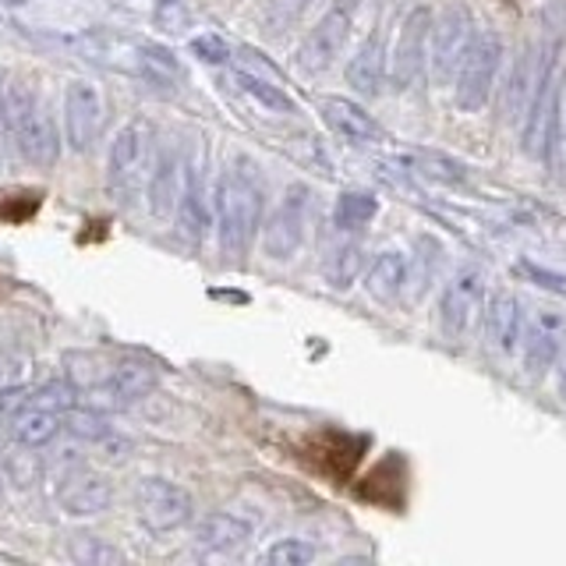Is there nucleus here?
<instances>
[{
	"instance_id": "nucleus-1",
	"label": "nucleus",
	"mask_w": 566,
	"mask_h": 566,
	"mask_svg": "<svg viewBox=\"0 0 566 566\" xmlns=\"http://www.w3.org/2000/svg\"><path fill=\"white\" fill-rule=\"evenodd\" d=\"M265 188L252 159H234L212 188V217H217L220 252L230 262H241L262 230Z\"/></svg>"
},
{
	"instance_id": "nucleus-2",
	"label": "nucleus",
	"mask_w": 566,
	"mask_h": 566,
	"mask_svg": "<svg viewBox=\"0 0 566 566\" xmlns=\"http://www.w3.org/2000/svg\"><path fill=\"white\" fill-rule=\"evenodd\" d=\"M4 114H8L11 138L25 164L35 170L57 167L61 132H57V124H53V117L46 114L40 93H35L29 82L4 75Z\"/></svg>"
},
{
	"instance_id": "nucleus-3",
	"label": "nucleus",
	"mask_w": 566,
	"mask_h": 566,
	"mask_svg": "<svg viewBox=\"0 0 566 566\" xmlns=\"http://www.w3.org/2000/svg\"><path fill=\"white\" fill-rule=\"evenodd\" d=\"M156 156V128L149 117H132L114 135L106 153V191L120 206H132L138 195H146V181Z\"/></svg>"
},
{
	"instance_id": "nucleus-4",
	"label": "nucleus",
	"mask_w": 566,
	"mask_h": 566,
	"mask_svg": "<svg viewBox=\"0 0 566 566\" xmlns=\"http://www.w3.org/2000/svg\"><path fill=\"white\" fill-rule=\"evenodd\" d=\"M559 53L548 46L538 67H535V85H531V99L524 111V132H521V146L527 156L548 159L556 149V124H559Z\"/></svg>"
},
{
	"instance_id": "nucleus-5",
	"label": "nucleus",
	"mask_w": 566,
	"mask_h": 566,
	"mask_svg": "<svg viewBox=\"0 0 566 566\" xmlns=\"http://www.w3.org/2000/svg\"><path fill=\"white\" fill-rule=\"evenodd\" d=\"M500 61H503V40L492 29H478L453 75V99L464 114H478L492 99Z\"/></svg>"
},
{
	"instance_id": "nucleus-6",
	"label": "nucleus",
	"mask_w": 566,
	"mask_h": 566,
	"mask_svg": "<svg viewBox=\"0 0 566 566\" xmlns=\"http://www.w3.org/2000/svg\"><path fill=\"white\" fill-rule=\"evenodd\" d=\"M132 500H135V513H138L142 527H149L153 535H170V531H181L195 517L191 492L185 485L170 482V478H159V474L138 478Z\"/></svg>"
},
{
	"instance_id": "nucleus-7",
	"label": "nucleus",
	"mask_w": 566,
	"mask_h": 566,
	"mask_svg": "<svg viewBox=\"0 0 566 566\" xmlns=\"http://www.w3.org/2000/svg\"><path fill=\"white\" fill-rule=\"evenodd\" d=\"M432 8L418 4L403 14L397 46H394V64H389V78L400 93L421 88V82L429 78V43H432Z\"/></svg>"
},
{
	"instance_id": "nucleus-8",
	"label": "nucleus",
	"mask_w": 566,
	"mask_h": 566,
	"mask_svg": "<svg viewBox=\"0 0 566 566\" xmlns=\"http://www.w3.org/2000/svg\"><path fill=\"white\" fill-rule=\"evenodd\" d=\"M308 209H312L308 185H287V191L280 195L276 209L262 223V252L276 262L294 259L301 241H305V230H308Z\"/></svg>"
},
{
	"instance_id": "nucleus-9",
	"label": "nucleus",
	"mask_w": 566,
	"mask_h": 566,
	"mask_svg": "<svg viewBox=\"0 0 566 566\" xmlns=\"http://www.w3.org/2000/svg\"><path fill=\"white\" fill-rule=\"evenodd\" d=\"M474 18L471 11L453 0V4L442 8V14L432 18V43H429V75L447 85L453 82L460 61H464V53L474 40Z\"/></svg>"
},
{
	"instance_id": "nucleus-10",
	"label": "nucleus",
	"mask_w": 566,
	"mask_h": 566,
	"mask_svg": "<svg viewBox=\"0 0 566 566\" xmlns=\"http://www.w3.org/2000/svg\"><path fill=\"white\" fill-rule=\"evenodd\" d=\"M354 29V8L350 4H333L323 18L315 22V29H308V35L301 40L294 64L305 71V75H323L336 64V57L344 53L347 40Z\"/></svg>"
},
{
	"instance_id": "nucleus-11",
	"label": "nucleus",
	"mask_w": 566,
	"mask_h": 566,
	"mask_svg": "<svg viewBox=\"0 0 566 566\" xmlns=\"http://www.w3.org/2000/svg\"><path fill=\"white\" fill-rule=\"evenodd\" d=\"M563 344H566V315L559 308L538 305L524 315L517 354H521V365L531 379H542L545 371L556 365Z\"/></svg>"
},
{
	"instance_id": "nucleus-12",
	"label": "nucleus",
	"mask_w": 566,
	"mask_h": 566,
	"mask_svg": "<svg viewBox=\"0 0 566 566\" xmlns=\"http://www.w3.org/2000/svg\"><path fill=\"white\" fill-rule=\"evenodd\" d=\"M485 305V276L478 265H460L439 294V329L450 340H464L471 323Z\"/></svg>"
},
{
	"instance_id": "nucleus-13",
	"label": "nucleus",
	"mask_w": 566,
	"mask_h": 566,
	"mask_svg": "<svg viewBox=\"0 0 566 566\" xmlns=\"http://www.w3.org/2000/svg\"><path fill=\"white\" fill-rule=\"evenodd\" d=\"M103 132V96L88 78H75L64 88V142L71 153H88Z\"/></svg>"
},
{
	"instance_id": "nucleus-14",
	"label": "nucleus",
	"mask_w": 566,
	"mask_h": 566,
	"mask_svg": "<svg viewBox=\"0 0 566 566\" xmlns=\"http://www.w3.org/2000/svg\"><path fill=\"white\" fill-rule=\"evenodd\" d=\"M185 149L177 142H164L156 146L153 156V170L146 181V202L156 220H174L177 217V202H181V188H185Z\"/></svg>"
},
{
	"instance_id": "nucleus-15",
	"label": "nucleus",
	"mask_w": 566,
	"mask_h": 566,
	"mask_svg": "<svg viewBox=\"0 0 566 566\" xmlns=\"http://www.w3.org/2000/svg\"><path fill=\"white\" fill-rule=\"evenodd\" d=\"M521 329H524V308L510 291L492 294L482 305V336L492 358H513L521 347Z\"/></svg>"
},
{
	"instance_id": "nucleus-16",
	"label": "nucleus",
	"mask_w": 566,
	"mask_h": 566,
	"mask_svg": "<svg viewBox=\"0 0 566 566\" xmlns=\"http://www.w3.org/2000/svg\"><path fill=\"white\" fill-rule=\"evenodd\" d=\"M177 227L188 241H202L209 220H212V206L206 195V159L202 153H191L185 159V188H181V202H177Z\"/></svg>"
},
{
	"instance_id": "nucleus-17",
	"label": "nucleus",
	"mask_w": 566,
	"mask_h": 566,
	"mask_svg": "<svg viewBox=\"0 0 566 566\" xmlns=\"http://www.w3.org/2000/svg\"><path fill=\"white\" fill-rule=\"evenodd\" d=\"M114 503V485L106 482L103 474L85 471V468H71L61 478L57 489V506L71 517H96V513H106Z\"/></svg>"
},
{
	"instance_id": "nucleus-18",
	"label": "nucleus",
	"mask_w": 566,
	"mask_h": 566,
	"mask_svg": "<svg viewBox=\"0 0 566 566\" xmlns=\"http://www.w3.org/2000/svg\"><path fill=\"white\" fill-rule=\"evenodd\" d=\"M318 111H323V120L329 124V132L336 138H344L347 146H382V142H386L382 124L371 117L365 106L354 103V99L326 96Z\"/></svg>"
},
{
	"instance_id": "nucleus-19",
	"label": "nucleus",
	"mask_w": 566,
	"mask_h": 566,
	"mask_svg": "<svg viewBox=\"0 0 566 566\" xmlns=\"http://www.w3.org/2000/svg\"><path fill=\"white\" fill-rule=\"evenodd\" d=\"M191 538L202 553L234 556L252 542V524H244L241 517H234V513H206V517L195 524Z\"/></svg>"
},
{
	"instance_id": "nucleus-20",
	"label": "nucleus",
	"mask_w": 566,
	"mask_h": 566,
	"mask_svg": "<svg viewBox=\"0 0 566 566\" xmlns=\"http://www.w3.org/2000/svg\"><path fill=\"white\" fill-rule=\"evenodd\" d=\"M347 85L358 88L361 96H379L386 82V40L379 29H371L365 35V43L354 50V57L347 61Z\"/></svg>"
},
{
	"instance_id": "nucleus-21",
	"label": "nucleus",
	"mask_w": 566,
	"mask_h": 566,
	"mask_svg": "<svg viewBox=\"0 0 566 566\" xmlns=\"http://www.w3.org/2000/svg\"><path fill=\"white\" fill-rule=\"evenodd\" d=\"M407 287H411V262L400 252L376 255V262H371L365 273V291L376 301H382V305H389V301H397Z\"/></svg>"
},
{
	"instance_id": "nucleus-22",
	"label": "nucleus",
	"mask_w": 566,
	"mask_h": 566,
	"mask_svg": "<svg viewBox=\"0 0 566 566\" xmlns=\"http://www.w3.org/2000/svg\"><path fill=\"white\" fill-rule=\"evenodd\" d=\"M132 75L146 78L159 88H174L177 82H185V67L174 57V50H167L164 43H135V71Z\"/></svg>"
},
{
	"instance_id": "nucleus-23",
	"label": "nucleus",
	"mask_w": 566,
	"mask_h": 566,
	"mask_svg": "<svg viewBox=\"0 0 566 566\" xmlns=\"http://www.w3.org/2000/svg\"><path fill=\"white\" fill-rule=\"evenodd\" d=\"M57 429H61V415L50 411V407H40V403H25L22 411L11 415V436L18 447L40 450L57 436Z\"/></svg>"
},
{
	"instance_id": "nucleus-24",
	"label": "nucleus",
	"mask_w": 566,
	"mask_h": 566,
	"mask_svg": "<svg viewBox=\"0 0 566 566\" xmlns=\"http://www.w3.org/2000/svg\"><path fill=\"white\" fill-rule=\"evenodd\" d=\"M234 82H238V88L244 96H252L262 111H270V114H294L297 106H294V99L283 93V88L273 82V78H265V75H255V71H234Z\"/></svg>"
},
{
	"instance_id": "nucleus-25",
	"label": "nucleus",
	"mask_w": 566,
	"mask_h": 566,
	"mask_svg": "<svg viewBox=\"0 0 566 566\" xmlns=\"http://www.w3.org/2000/svg\"><path fill=\"white\" fill-rule=\"evenodd\" d=\"M376 212H379L376 195L344 191L340 199H336V206H333V223L340 227L344 234H354V230H361V227H368L371 220H376Z\"/></svg>"
},
{
	"instance_id": "nucleus-26",
	"label": "nucleus",
	"mask_w": 566,
	"mask_h": 566,
	"mask_svg": "<svg viewBox=\"0 0 566 566\" xmlns=\"http://www.w3.org/2000/svg\"><path fill=\"white\" fill-rule=\"evenodd\" d=\"M67 553H71V559L82 563V566H111V563H124V553H120L117 545H111V542L99 538V535H85V531H78V535H71Z\"/></svg>"
},
{
	"instance_id": "nucleus-27",
	"label": "nucleus",
	"mask_w": 566,
	"mask_h": 566,
	"mask_svg": "<svg viewBox=\"0 0 566 566\" xmlns=\"http://www.w3.org/2000/svg\"><path fill=\"white\" fill-rule=\"evenodd\" d=\"M61 421H64V429L67 432H75L78 439H85V442H96L99 439H106L114 429L106 424V415L103 411H96V407H85V403H75V407H67V411L61 415Z\"/></svg>"
},
{
	"instance_id": "nucleus-28",
	"label": "nucleus",
	"mask_w": 566,
	"mask_h": 566,
	"mask_svg": "<svg viewBox=\"0 0 566 566\" xmlns=\"http://www.w3.org/2000/svg\"><path fill=\"white\" fill-rule=\"evenodd\" d=\"M535 61H531V50L521 53L517 67H513L510 85H506V114L510 117H524L527 99H531V85H535Z\"/></svg>"
},
{
	"instance_id": "nucleus-29",
	"label": "nucleus",
	"mask_w": 566,
	"mask_h": 566,
	"mask_svg": "<svg viewBox=\"0 0 566 566\" xmlns=\"http://www.w3.org/2000/svg\"><path fill=\"white\" fill-rule=\"evenodd\" d=\"M415 170H421V174H429L432 181H447V185H460L464 181V167L457 164V159H450V156H439V153H418V156H411L407 159Z\"/></svg>"
},
{
	"instance_id": "nucleus-30",
	"label": "nucleus",
	"mask_w": 566,
	"mask_h": 566,
	"mask_svg": "<svg viewBox=\"0 0 566 566\" xmlns=\"http://www.w3.org/2000/svg\"><path fill=\"white\" fill-rule=\"evenodd\" d=\"M262 559L270 566H308L315 559V545L301 542V538H280L276 545L265 548Z\"/></svg>"
},
{
	"instance_id": "nucleus-31",
	"label": "nucleus",
	"mask_w": 566,
	"mask_h": 566,
	"mask_svg": "<svg viewBox=\"0 0 566 566\" xmlns=\"http://www.w3.org/2000/svg\"><path fill=\"white\" fill-rule=\"evenodd\" d=\"M40 474H43L40 457L29 453V447H25V450H18V453H11V457L4 460V478H8V482H11L14 489H32L35 482H40Z\"/></svg>"
},
{
	"instance_id": "nucleus-32",
	"label": "nucleus",
	"mask_w": 566,
	"mask_h": 566,
	"mask_svg": "<svg viewBox=\"0 0 566 566\" xmlns=\"http://www.w3.org/2000/svg\"><path fill=\"white\" fill-rule=\"evenodd\" d=\"M358 265H361L358 244H344V248H336V255L329 259L326 276H329L333 287H350V280L358 276Z\"/></svg>"
},
{
	"instance_id": "nucleus-33",
	"label": "nucleus",
	"mask_w": 566,
	"mask_h": 566,
	"mask_svg": "<svg viewBox=\"0 0 566 566\" xmlns=\"http://www.w3.org/2000/svg\"><path fill=\"white\" fill-rule=\"evenodd\" d=\"M188 50H191V57H199V61L209 64V67H220V64L230 61V43L223 40V35H217V32H199V35H191Z\"/></svg>"
},
{
	"instance_id": "nucleus-34",
	"label": "nucleus",
	"mask_w": 566,
	"mask_h": 566,
	"mask_svg": "<svg viewBox=\"0 0 566 566\" xmlns=\"http://www.w3.org/2000/svg\"><path fill=\"white\" fill-rule=\"evenodd\" d=\"M153 25L164 32H185V29H191V11L185 0H156Z\"/></svg>"
},
{
	"instance_id": "nucleus-35",
	"label": "nucleus",
	"mask_w": 566,
	"mask_h": 566,
	"mask_svg": "<svg viewBox=\"0 0 566 566\" xmlns=\"http://www.w3.org/2000/svg\"><path fill=\"white\" fill-rule=\"evenodd\" d=\"M305 8H308V0H265L262 22L270 32H283V29H291L297 22Z\"/></svg>"
},
{
	"instance_id": "nucleus-36",
	"label": "nucleus",
	"mask_w": 566,
	"mask_h": 566,
	"mask_svg": "<svg viewBox=\"0 0 566 566\" xmlns=\"http://www.w3.org/2000/svg\"><path fill=\"white\" fill-rule=\"evenodd\" d=\"M521 273L531 276L535 283H542L545 291H556L566 297V276L563 273H548V270H542V265H531V262H521Z\"/></svg>"
},
{
	"instance_id": "nucleus-37",
	"label": "nucleus",
	"mask_w": 566,
	"mask_h": 566,
	"mask_svg": "<svg viewBox=\"0 0 566 566\" xmlns=\"http://www.w3.org/2000/svg\"><path fill=\"white\" fill-rule=\"evenodd\" d=\"M553 156L563 164V170H566V93H563V103H559V124H556V149H553Z\"/></svg>"
},
{
	"instance_id": "nucleus-38",
	"label": "nucleus",
	"mask_w": 566,
	"mask_h": 566,
	"mask_svg": "<svg viewBox=\"0 0 566 566\" xmlns=\"http://www.w3.org/2000/svg\"><path fill=\"white\" fill-rule=\"evenodd\" d=\"M8 114H4V75H0V170H4V159H8Z\"/></svg>"
},
{
	"instance_id": "nucleus-39",
	"label": "nucleus",
	"mask_w": 566,
	"mask_h": 566,
	"mask_svg": "<svg viewBox=\"0 0 566 566\" xmlns=\"http://www.w3.org/2000/svg\"><path fill=\"white\" fill-rule=\"evenodd\" d=\"M556 382H559V397L566 400V344H563L559 358H556Z\"/></svg>"
}]
</instances>
